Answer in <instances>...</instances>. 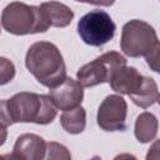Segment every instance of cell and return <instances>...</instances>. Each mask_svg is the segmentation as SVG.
<instances>
[{
	"label": "cell",
	"mask_w": 160,
	"mask_h": 160,
	"mask_svg": "<svg viewBox=\"0 0 160 160\" xmlns=\"http://www.w3.org/2000/svg\"><path fill=\"white\" fill-rule=\"evenodd\" d=\"M5 156V160H22L19 155H16L15 152H11V154H6L4 155Z\"/></svg>",
	"instance_id": "7402d4cb"
},
{
	"label": "cell",
	"mask_w": 160,
	"mask_h": 160,
	"mask_svg": "<svg viewBox=\"0 0 160 160\" xmlns=\"http://www.w3.org/2000/svg\"><path fill=\"white\" fill-rule=\"evenodd\" d=\"M6 138H8V130L4 125L0 124V146L4 145V142L6 141Z\"/></svg>",
	"instance_id": "44dd1931"
},
{
	"label": "cell",
	"mask_w": 160,
	"mask_h": 160,
	"mask_svg": "<svg viewBox=\"0 0 160 160\" xmlns=\"http://www.w3.org/2000/svg\"><path fill=\"white\" fill-rule=\"evenodd\" d=\"M116 26L110 15L95 9L85 14L78 22V32L81 40L90 46H102L115 35Z\"/></svg>",
	"instance_id": "8992f818"
},
{
	"label": "cell",
	"mask_w": 160,
	"mask_h": 160,
	"mask_svg": "<svg viewBox=\"0 0 160 160\" xmlns=\"http://www.w3.org/2000/svg\"><path fill=\"white\" fill-rule=\"evenodd\" d=\"M159 44L154 28L142 20H130L122 26L120 48L130 58L146 56Z\"/></svg>",
	"instance_id": "277c9868"
},
{
	"label": "cell",
	"mask_w": 160,
	"mask_h": 160,
	"mask_svg": "<svg viewBox=\"0 0 160 160\" xmlns=\"http://www.w3.org/2000/svg\"><path fill=\"white\" fill-rule=\"evenodd\" d=\"M90 160H101V159H100L99 156H94V158H91Z\"/></svg>",
	"instance_id": "603a6c76"
},
{
	"label": "cell",
	"mask_w": 160,
	"mask_h": 160,
	"mask_svg": "<svg viewBox=\"0 0 160 160\" xmlns=\"http://www.w3.org/2000/svg\"><path fill=\"white\" fill-rule=\"evenodd\" d=\"M60 124L62 129L69 134H80L86 125V111L81 105H78L70 110H65L60 116Z\"/></svg>",
	"instance_id": "7c38bea8"
},
{
	"label": "cell",
	"mask_w": 160,
	"mask_h": 160,
	"mask_svg": "<svg viewBox=\"0 0 160 160\" xmlns=\"http://www.w3.org/2000/svg\"><path fill=\"white\" fill-rule=\"evenodd\" d=\"M128 104L120 95L106 96L98 109V125L105 131L124 130L126 124Z\"/></svg>",
	"instance_id": "52a82bcc"
},
{
	"label": "cell",
	"mask_w": 160,
	"mask_h": 160,
	"mask_svg": "<svg viewBox=\"0 0 160 160\" xmlns=\"http://www.w3.org/2000/svg\"><path fill=\"white\" fill-rule=\"evenodd\" d=\"M130 99L132 100L134 104H136L142 109H146L154 105L159 100V90L155 80L152 78L144 76L141 88L136 92L130 95Z\"/></svg>",
	"instance_id": "5bb4252c"
},
{
	"label": "cell",
	"mask_w": 160,
	"mask_h": 160,
	"mask_svg": "<svg viewBox=\"0 0 160 160\" xmlns=\"http://www.w3.org/2000/svg\"><path fill=\"white\" fill-rule=\"evenodd\" d=\"M0 124L4 125L5 128L12 125L9 110H8V102L6 100H0Z\"/></svg>",
	"instance_id": "ac0fdd59"
},
{
	"label": "cell",
	"mask_w": 160,
	"mask_h": 160,
	"mask_svg": "<svg viewBox=\"0 0 160 160\" xmlns=\"http://www.w3.org/2000/svg\"><path fill=\"white\" fill-rule=\"evenodd\" d=\"M158 134V119L154 114L145 111L140 114L135 121V136L136 139L145 144L155 139Z\"/></svg>",
	"instance_id": "4fadbf2b"
},
{
	"label": "cell",
	"mask_w": 160,
	"mask_h": 160,
	"mask_svg": "<svg viewBox=\"0 0 160 160\" xmlns=\"http://www.w3.org/2000/svg\"><path fill=\"white\" fill-rule=\"evenodd\" d=\"M122 66H126V59L118 51H108L81 66L76 72V78L82 88H91L109 82L114 72Z\"/></svg>",
	"instance_id": "5b68a950"
},
{
	"label": "cell",
	"mask_w": 160,
	"mask_h": 160,
	"mask_svg": "<svg viewBox=\"0 0 160 160\" xmlns=\"http://www.w3.org/2000/svg\"><path fill=\"white\" fill-rule=\"evenodd\" d=\"M2 28L14 35H28L46 31L51 25L40 6L14 1L8 4L1 12Z\"/></svg>",
	"instance_id": "3957f363"
},
{
	"label": "cell",
	"mask_w": 160,
	"mask_h": 160,
	"mask_svg": "<svg viewBox=\"0 0 160 160\" xmlns=\"http://www.w3.org/2000/svg\"><path fill=\"white\" fill-rule=\"evenodd\" d=\"M42 160H71V154L62 144L50 141L46 142V150Z\"/></svg>",
	"instance_id": "9a60e30c"
},
{
	"label": "cell",
	"mask_w": 160,
	"mask_h": 160,
	"mask_svg": "<svg viewBox=\"0 0 160 160\" xmlns=\"http://www.w3.org/2000/svg\"><path fill=\"white\" fill-rule=\"evenodd\" d=\"M145 160H159V141L158 140H155L151 148L149 149Z\"/></svg>",
	"instance_id": "d6986e66"
},
{
	"label": "cell",
	"mask_w": 160,
	"mask_h": 160,
	"mask_svg": "<svg viewBox=\"0 0 160 160\" xmlns=\"http://www.w3.org/2000/svg\"><path fill=\"white\" fill-rule=\"evenodd\" d=\"M142 81L144 76L135 68L122 66L114 72L109 82L114 91L130 96L141 88Z\"/></svg>",
	"instance_id": "9c48e42d"
},
{
	"label": "cell",
	"mask_w": 160,
	"mask_h": 160,
	"mask_svg": "<svg viewBox=\"0 0 160 160\" xmlns=\"http://www.w3.org/2000/svg\"><path fill=\"white\" fill-rule=\"evenodd\" d=\"M56 109L62 111L70 110L81 104L84 98V90L80 82L72 78H66L59 86L50 89L49 95Z\"/></svg>",
	"instance_id": "ba28073f"
},
{
	"label": "cell",
	"mask_w": 160,
	"mask_h": 160,
	"mask_svg": "<svg viewBox=\"0 0 160 160\" xmlns=\"http://www.w3.org/2000/svg\"><path fill=\"white\" fill-rule=\"evenodd\" d=\"M8 110L12 124L15 122H35L39 125L50 124L58 109L48 95L21 91L6 100Z\"/></svg>",
	"instance_id": "7a4b0ae2"
},
{
	"label": "cell",
	"mask_w": 160,
	"mask_h": 160,
	"mask_svg": "<svg viewBox=\"0 0 160 160\" xmlns=\"http://www.w3.org/2000/svg\"><path fill=\"white\" fill-rule=\"evenodd\" d=\"M46 150L45 140L36 134L20 135L14 145V151L22 160H42Z\"/></svg>",
	"instance_id": "30bf717a"
},
{
	"label": "cell",
	"mask_w": 160,
	"mask_h": 160,
	"mask_svg": "<svg viewBox=\"0 0 160 160\" xmlns=\"http://www.w3.org/2000/svg\"><path fill=\"white\" fill-rule=\"evenodd\" d=\"M114 160H138L134 155L131 154H128V152H122V154H119L114 158Z\"/></svg>",
	"instance_id": "ffe728a7"
},
{
	"label": "cell",
	"mask_w": 160,
	"mask_h": 160,
	"mask_svg": "<svg viewBox=\"0 0 160 160\" xmlns=\"http://www.w3.org/2000/svg\"><path fill=\"white\" fill-rule=\"evenodd\" d=\"M40 8L45 11L50 25L55 28L68 26L74 18V12L71 11V9L62 2H58V1L42 2Z\"/></svg>",
	"instance_id": "8fae6325"
},
{
	"label": "cell",
	"mask_w": 160,
	"mask_h": 160,
	"mask_svg": "<svg viewBox=\"0 0 160 160\" xmlns=\"http://www.w3.org/2000/svg\"><path fill=\"white\" fill-rule=\"evenodd\" d=\"M159 51H160V45H158L151 52H149L145 59H146V62L148 65L154 70V71H159Z\"/></svg>",
	"instance_id": "e0dca14e"
},
{
	"label": "cell",
	"mask_w": 160,
	"mask_h": 160,
	"mask_svg": "<svg viewBox=\"0 0 160 160\" xmlns=\"http://www.w3.org/2000/svg\"><path fill=\"white\" fill-rule=\"evenodd\" d=\"M15 76V66L14 64L6 59L0 58V86L9 84Z\"/></svg>",
	"instance_id": "2e32d148"
},
{
	"label": "cell",
	"mask_w": 160,
	"mask_h": 160,
	"mask_svg": "<svg viewBox=\"0 0 160 160\" xmlns=\"http://www.w3.org/2000/svg\"><path fill=\"white\" fill-rule=\"evenodd\" d=\"M0 160H5V156L4 155H0Z\"/></svg>",
	"instance_id": "cb8c5ba5"
},
{
	"label": "cell",
	"mask_w": 160,
	"mask_h": 160,
	"mask_svg": "<svg viewBox=\"0 0 160 160\" xmlns=\"http://www.w3.org/2000/svg\"><path fill=\"white\" fill-rule=\"evenodd\" d=\"M25 65L44 86L54 89L66 79V66L56 45L49 41L34 42L25 56Z\"/></svg>",
	"instance_id": "6da1fadb"
}]
</instances>
